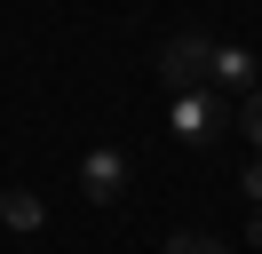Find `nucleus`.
<instances>
[{"instance_id": "obj_1", "label": "nucleus", "mask_w": 262, "mask_h": 254, "mask_svg": "<svg viewBox=\"0 0 262 254\" xmlns=\"http://www.w3.org/2000/svg\"><path fill=\"white\" fill-rule=\"evenodd\" d=\"M230 119H238V111H230L214 88H183V95H167V127H175V143H199V151H207V143L230 135Z\"/></svg>"}, {"instance_id": "obj_2", "label": "nucleus", "mask_w": 262, "mask_h": 254, "mask_svg": "<svg viewBox=\"0 0 262 254\" xmlns=\"http://www.w3.org/2000/svg\"><path fill=\"white\" fill-rule=\"evenodd\" d=\"M207 88L238 111L246 95H262V64L246 56V48H214V40H207Z\"/></svg>"}, {"instance_id": "obj_3", "label": "nucleus", "mask_w": 262, "mask_h": 254, "mask_svg": "<svg viewBox=\"0 0 262 254\" xmlns=\"http://www.w3.org/2000/svg\"><path fill=\"white\" fill-rule=\"evenodd\" d=\"M119 190H127V151H119V143L88 151V159H80V199H88V206H112Z\"/></svg>"}, {"instance_id": "obj_4", "label": "nucleus", "mask_w": 262, "mask_h": 254, "mask_svg": "<svg viewBox=\"0 0 262 254\" xmlns=\"http://www.w3.org/2000/svg\"><path fill=\"white\" fill-rule=\"evenodd\" d=\"M159 79H167V95H183V88H207V40H167L159 48Z\"/></svg>"}, {"instance_id": "obj_5", "label": "nucleus", "mask_w": 262, "mask_h": 254, "mask_svg": "<svg viewBox=\"0 0 262 254\" xmlns=\"http://www.w3.org/2000/svg\"><path fill=\"white\" fill-rule=\"evenodd\" d=\"M230 127H246V159H262V95H246Z\"/></svg>"}, {"instance_id": "obj_6", "label": "nucleus", "mask_w": 262, "mask_h": 254, "mask_svg": "<svg viewBox=\"0 0 262 254\" xmlns=\"http://www.w3.org/2000/svg\"><path fill=\"white\" fill-rule=\"evenodd\" d=\"M167 254H230V246H223V238H207V230H175V238H167Z\"/></svg>"}, {"instance_id": "obj_7", "label": "nucleus", "mask_w": 262, "mask_h": 254, "mask_svg": "<svg viewBox=\"0 0 262 254\" xmlns=\"http://www.w3.org/2000/svg\"><path fill=\"white\" fill-rule=\"evenodd\" d=\"M0 215L16 222V230H32V222H40V199H24V190H8V199H0Z\"/></svg>"}, {"instance_id": "obj_8", "label": "nucleus", "mask_w": 262, "mask_h": 254, "mask_svg": "<svg viewBox=\"0 0 262 254\" xmlns=\"http://www.w3.org/2000/svg\"><path fill=\"white\" fill-rule=\"evenodd\" d=\"M246 199H262V159H246Z\"/></svg>"}, {"instance_id": "obj_9", "label": "nucleus", "mask_w": 262, "mask_h": 254, "mask_svg": "<svg viewBox=\"0 0 262 254\" xmlns=\"http://www.w3.org/2000/svg\"><path fill=\"white\" fill-rule=\"evenodd\" d=\"M254 246H262V215H254Z\"/></svg>"}]
</instances>
